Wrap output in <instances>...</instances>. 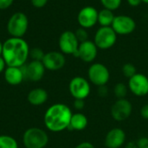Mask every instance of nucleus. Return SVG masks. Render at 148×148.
I'll use <instances>...</instances> for the list:
<instances>
[{"label":"nucleus","mask_w":148,"mask_h":148,"mask_svg":"<svg viewBox=\"0 0 148 148\" xmlns=\"http://www.w3.org/2000/svg\"><path fill=\"white\" fill-rule=\"evenodd\" d=\"M29 47L22 37H10L3 42L2 57L9 67H23L29 57Z\"/></svg>","instance_id":"obj_1"},{"label":"nucleus","mask_w":148,"mask_h":148,"mask_svg":"<svg viewBox=\"0 0 148 148\" xmlns=\"http://www.w3.org/2000/svg\"><path fill=\"white\" fill-rule=\"evenodd\" d=\"M72 114V111L68 105L63 103L53 104L46 110L44 114V125L50 132H62L68 129Z\"/></svg>","instance_id":"obj_2"},{"label":"nucleus","mask_w":148,"mask_h":148,"mask_svg":"<svg viewBox=\"0 0 148 148\" xmlns=\"http://www.w3.org/2000/svg\"><path fill=\"white\" fill-rule=\"evenodd\" d=\"M23 143L25 148H44L49 143V135L39 127H30L23 135Z\"/></svg>","instance_id":"obj_3"},{"label":"nucleus","mask_w":148,"mask_h":148,"mask_svg":"<svg viewBox=\"0 0 148 148\" xmlns=\"http://www.w3.org/2000/svg\"><path fill=\"white\" fill-rule=\"evenodd\" d=\"M29 28V18L23 12H15L9 18L7 31L11 37H23Z\"/></svg>","instance_id":"obj_4"},{"label":"nucleus","mask_w":148,"mask_h":148,"mask_svg":"<svg viewBox=\"0 0 148 148\" xmlns=\"http://www.w3.org/2000/svg\"><path fill=\"white\" fill-rule=\"evenodd\" d=\"M117 41V34L111 26L100 27L94 37V42L98 49L106 50L112 48Z\"/></svg>","instance_id":"obj_5"},{"label":"nucleus","mask_w":148,"mask_h":148,"mask_svg":"<svg viewBox=\"0 0 148 148\" xmlns=\"http://www.w3.org/2000/svg\"><path fill=\"white\" fill-rule=\"evenodd\" d=\"M88 80L97 87L106 85L110 79V72L107 66L102 63L95 62L90 65L88 70Z\"/></svg>","instance_id":"obj_6"},{"label":"nucleus","mask_w":148,"mask_h":148,"mask_svg":"<svg viewBox=\"0 0 148 148\" xmlns=\"http://www.w3.org/2000/svg\"><path fill=\"white\" fill-rule=\"evenodd\" d=\"M69 90L70 95L75 99L85 100L91 91L89 82L82 76H75L71 79L69 84Z\"/></svg>","instance_id":"obj_7"},{"label":"nucleus","mask_w":148,"mask_h":148,"mask_svg":"<svg viewBox=\"0 0 148 148\" xmlns=\"http://www.w3.org/2000/svg\"><path fill=\"white\" fill-rule=\"evenodd\" d=\"M80 42L78 41L75 32L70 30H66L62 32L58 40V46L60 51L64 55H73L75 56Z\"/></svg>","instance_id":"obj_8"},{"label":"nucleus","mask_w":148,"mask_h":148,"mask_svg":"<svg viewBox=\"0 0 148 148\" xmlns=\"http://www.w3.org/2000/svg\"><path fill=\"white\" fill-rule=\"evenodd\" d=\"M115 33L120 36H127L132 34L136 29L134 19L127 15L115 16L111 25Z\"/></svg>","instance_id":"obj_9"},{"label":"nucleus","mask_w":148,"mask_h":148,"mask_svg":"<svg viewBox=\"0 0 148 148\" xmlns=\"http://www.w3.org/2000/svg\"><path fill=\"white\" fill-rule=\"evenodd\" d=\"M132 112L133 105L126 98L118 99L111 107V116L119 122L127 120L131 116Z\"/></svg>","instance_id":"obj_10"},{"label":"nucleus","mask_w":148,"mask_h":148,"mask_svg":"<svg viewBox=\"0 0 148 148\" xmlns=\"http://www.w3.org/2000/svg\"><path fill=\"white\" fill-rule=\"evenodd\" d=\"M128 89L132 94L138 97L146 96L148 95V76L144 74L136 73L128 79Z\"/></svg>","instance_id":"obj_11"},{"label":"nucleus","mask_w":148,"mask_h":148,"mask_svg":"<svg viewBox=\"0 0 148 148\" xmlns=\"http://www.w3.org/2000/svg\"><path fill=\"white\" fill-rule=\"evenodd\" d=\"M98 10L93 6H85L77 15V22L82 28L91 29L98 23Z\"/></svg>","instance_id":"obj_12"},{"label":"nucleus","mask_w":148,"mask_h":148,"mask_svg":"<svg viewBox=\"0 0 148 148\" xmlns=\"http://www.w3.org/2000/svg\"><path fill=\"white\" fill-rule=\"evenodd\" d=\"M98 54V48L95 43L91 40H87L82 42H80L75 57L80 58L84 62H93Z\"/></svg>","instance_id":"obj_13"},{"label":"nucleus","mask_w":148,"mask_h":148,"mask_svg":"<svg viewBox=\"0 0 148 148\" xmlns=\"http://www.w3.org/2000/svg\"><path fill=\"white\" fill-rule=\"evenodd\" d=\"M42 62L46 69L56 71L64 67L66 63V58L64 54H62L61 51H49L45 53Z\"/></svg>","instance_id":"obj_14"},{"label":"nucleus","mask_w":148,"mask_h":148,"mask_svg":"<svg viewBox=\"0 0 148 148\" xmlns=\"http://www.w3.org/2000/svg\"><path fill=\"white\" fill-rule=\"evenodd\" d=\"M25 79L30 82H39L42 79L45 73V67L42 62L40 61H31L28 64L23 66Z\"/></svg>","instance_id":"obj_15"},{"label":"nucleus","mask_w":148,"mask_h":148,"mask_svg":"<svg viewBox=\"0 0 148 148\" xmlns=\"http://www.w3.org/2000/svg\"><path fill=\"white\" fill-rule=\"evenodd\" d=\"M126 133L119 127L112 128L105 137L104 144L107 148H120L126 142Z\"/></svg>","instance_id":"obj_16"},{"label":"nucleus","mask_w":148,"mask_h":148,"mask_svg":"<svg viewBox=\"0 0 148 148\" xmlns=\"http://www.w3.org/2000/svg\"><path fill=\"white\" fill-rule=\"evenodd\" d=\"M3 75H4L5 82L11 86L19 85L25 79L23 67H9V66H7L3 72Z\"/></svg>","instance_id":"obj_17"},{"label":"nucleus","mask_w":148,"mask_h":148,"mask_svg":"<svg viewBox=\"0 0 148 148\" xmlns=\"http://www.w3.org/2000/svg\"><path fill=\"white\" fill-rule=\"evenodd\" d=\"M28 101L33 106H41L48 100V93L45 89L36 88L30 90L27 96Z\"/></svg>","instance_id":"obj_18"},{"label":"nucleus","mask_w":148,"mask_h":148,"mask_svg":"<svg viewBox=\"0 0 148 148\" xmlns=\"http://www.w3.org/2000/svg\"><path fill=\"white\" fill-rule=\"evenodd\" d=\"M88 121L85 114L82 113H75L72 114L70 123L69 126V129L75 131H82L88 126Z\"/></svg>","instance_id":"obj_19"},{"label":"nucleus","mask_w":148,"mask_h":148,"mask_svg":"<svg viewBox=\"0 0 148 148\" xmlns=\"http://www.w3.org/2000/svg\"><path fill=\"white\" fill-rule=\"evenodd\" d=\"M114 16H115L114 14V11L103 8L101 10L98 12V23L101 25V27L111 26L114 19Z\"/></svg>","instance_id":"obj_20"},{"label":"nucleus","mask_w":148,"mask_h":148,"mask_svg":"<svg viewBox=\"0 0 148 148\" xmlns=\"http://www.w3.org/2000/svg\"><path fill=\"white\" fill-rule=\"evenodd\" d=\"M0 148H18V143L10 135H0Z\"/></svg>","instance_id":"obj_21"},{"label":"nucleus","mask_w":148,"mask_h":148,"mask_svg":"<svg viewBox=\"0 0 148 148\" xmlns=\"http://www.w3.org/2000/svg\"><path fill=\"white\" fill-rule=\"evenodd\" d=\"M127 91H128V87H127V85L123 82L117 83L114 88V93L118 99L126 98L127 95Z\"/></svg>","instance_id":"obj_22"},{"label":"nucleus","mask_w":148,"mask_h":148,"mask_svg":"<svg viewBox=\"0 0 148 148\" xmlns=\"http://www.w3.org/2000/svg\"><path fill=\"white\" fill-rule=\"evenodd\" d=\"M104 9L110 10L112 11L116 10L120 8L122 0H100Z\"/></svg>","instance_id":"obj_23"},{"label":"nucleus","mask_w":148,"mask_h":148,"mask_svg":"<svg viewBox=\"0 0 148 148\" xmlns=\"http://www.w3.org/2000/svg\"><path fill=\"white\" fill-rule=\"evenodd\" d=\"M122 73L124 75L125 77L127 78H131L132 76H134L136 73H137V70H136V68L135 66L133 64V63H126L123 65L122 67Z\"/></svg>","instance_id":"obj_24"},{"label":"nucleus","mask_w":148,"mask_h":148,"mask_svg":"<svg viewBox=\"0 0 148 148\" xmlns=\"http://www.w3.org/2000/svg\"><path fill=\"white\" fill-rule=\"evenodd\" d=\"M44 55H45V53L40 48H34V49H29V57L33 61L42 62L44 57Z\"/></svg>","instance_id":"obj_25"},{"label":"nucleus","mask_w":148,"mask_h":148,"mask_svg":"<svg viewBox=\"0 0 148 148\" xmlns=\"http://www.w3.org/2000/svg\"><path fill=\"white\" fill-rule=\"evenodd\" d=\"M78 41L80 42H82L84 41H87L88 40V32H87V29H84V28H82L80 27L79 29H76V31L75 32Z\"/></svg>","instance_id":"obj_26"},{"label":"nucleus","mask_w":148,"mask_h":148,"mask_svg":"<svg viewBox=\"0 0 148 148\" xmlns=\"http://www.w3.org/2000/svg\"><path fill=\"white\" fill-rule=\"evenodd\" d=\"M136 144L138 148H147L148 147V138L147 137H140L136 140Z\"/></svg>","instance_id":"obj_27"},{"label":"nucleus","mask_w":148,"mask_h":148,"mask_svg":"<svg viewBox=\"0 0 148 148\" xmlns=\"http://www.w3.org/2000/svg\"><path fill=\"white\" fill-rule=\"evenodd\" d=\"M48 1L49 0H30V3L35 8L41 9L48 3Z\"/></svg>","instance_id":"obj_28"},{"label":"nucleus","mask_w":148,"mask_h":148,"mask_svg":"<svg viewBox=\"0 0 148 148\" xmlns=\"http://www.w3.org/2000/svg\"><path fill=\"white\" fill-rule=\"evenodd\" d=\"M13 2L14 0H0V10H3L9 9L12 5Z\"/></svg>","instance_id":"obj_29"},{"label":"nucleus","mask_w":148,"mask_h":148,"mask_svg":"<svg viewBox=\"0 0 148 148\" xmlns=\"http://www.w3.org/2000/svg\"><path fill=\"white\" fill-rule=\"evenodd\" d=\"M85 106V101L84 100H82V99H75V101H74V107L75 109L77 110H82L83 109Z\"/></svg>","instance_id":"obj_30"},{"label":"nucleus","mask_w":148,"mask_h":148,"mask_svg":"<svg viewBox=\"0 0 148 148\" xmlns=\"http://www.w3.org/2000/svg\"><path fill=\"white\" fill-rule=\"evenodd\" d=\"M108 89L106 87V85L98 87V95L101 97H105V96L108 95Z\"/></svg>","instance_id":"obj_31"},{"label":"nucleus","mask_w":148,"mask_h":148,"mask_svg":"<svg viewBox=\"0 0 148 148\" xmlns=\"http://www.w3.org/2000/svg\"><path fill=\"white\" fill-rule=\"evenodd\" d=\"M140 116L145 120H148V103L142 106L140 109Z\"/></svg>","instance_id":"obj_32"},{"label":"nucleus","mask_w":148,"mask_h":148,"mask_svg":"<svg viewBox=\"0 0 148 148\" xmlns=\"http://www.w3.org/2000/svg\"><path fill=\"white\" fill-rule=\"evenodd\" d=\"M75 148H95V146L90 143V142H88V141H83L80 144H78Z\"/></svg>","instance_id":"obj_33"},{"label":"nucleus","mask_w":148,"mask_h":148,"mask_svg":"<svg viewBox=\"0 0 148 148\" xmlns=\"http://www.w3.org/2000/svg\"><path fill=\"white\" fill-rule=\"evenodd\" d=\"M6 67H7V65H6L5 61L3 60V58L2 57V56H0V74H2V73L4 72Z\"/></svg>","instance_id":"obj_34"},{"label":"nucleus","mask_w":148,"mask_h":148,"mask_svg":"<svg viewBox=\"0 0 148 148\" xmlns=\"http://www.w3.org/2000/svg\"><path fill=\"white\" fill-rule=\"evenodd\" d=\"M127 1L128 4L132 7H137L142 3L141 0H127Z\"/></svg>","instance_id":"obj_35"},{"label":"nucleus","mask_w":148,"mask_h":148,"mask_svg":"<svg viewBox=\"0 0 148 148\" xmlns=\"http://www.w3.org/2000/svg\"><path fill=\"white\" fill-rule=\"evenodd\" d=\"M125 148H138L137 147V144H136V141H129L127 143L126 145V147Z\"/></svg>","instance_id":"obj_36"},{"label":"nucleus","mask_w":148,"mask_h":148,"mask_svg":"<svg viewBox=\"0 0 148 148\" xmlns=\"http://www.w3.org/2000/svg\"><path fill=\"white\" fill-rule=\"evenodd\" d=\"M2 50H3V42H0V56H2Z\"/></svg>","instance_id":"obj_37"},{"label":"nucleus","mask_w":148,"mask_h":148,"mask_svg":"<svg viewBox=\"0 0 148 148\" xmlns=\"http://www.w3.org/2000/svg\"><path fill=\"white\" fill-rule=\"evenodd\" d=\"M141 2H142V3H147V4H148V0H141Z\"/></svg>","instance_id":"obj_38"},{"label":"nucleus","mask_w":148,"mask_h":148,"mask_svg":"<svg viewBox=\"0 0 148 148\" xmlns=\"http://www.w3.org/2000/svg\"><path fill=\"white\" fill-rule=\"evenodd\" d=\"M147 148H148V147H147Z\"/></svg>","instance_id":"obj_39"}]
</instances>
